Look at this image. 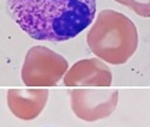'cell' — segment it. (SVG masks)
I'll return each mask as SVG.
<instances>
[{
    "label": "cell",
    "instance_id": "3",
    "mask_svg": "<svg viewBox=\"0 0 150 127\" xmlns=\"http://www.w3.org/2000/svg\"><path fill=\"white\" fill-rule=\"evenodd\" d=\"M69 68L67 60L45 46L31 47L22 66V80L27 86H55Z\"/></svg>",
    "mask_w": 150,
    "mask_h": 127
},
{
    "label": "cell",
    "instance_id": "5",
    "mask_svg": "<svg viewBox=\"0 0 150 127\" xmlns=\"http://www.w3.org/2000/svg\"><path fill=\"white\" fill-rule=\"evenodd\" d=\"M62 78L66 86H110L113 82L110 68L97 58L77 61Z\"/></svg>",
    "mask_w": 150,
    "mask_h": 127
},
{
    "label": "cell",
    "instance_id": "4",
    "mask_svg": "<svg viewBox=\"0 0 150 127\" xmlns=\"http://www.w3.org/2000/svg\"><path fill=\"white\" fill-rule=\"evenodd\" d=\"M71 109L83 121H97L109 116L117 108V89H73L70 91Z\"/></svg>",
    "mask_w": 150,
    "mask_h": 127
},
{
    "label": "cell",
    "instance_id": "7",
    "mask_svg": "<svg viewBox=\"0 0 150 127\" xmlns=\"http://www.w3.org/2000/svg\"><path fill=\"white\" fill-rule=\"evenodd\" d=\"M114 1L129 7L141 17L148 18L150 16V0H114Z\"/></svg>",
    "mask_w": 150,
    "mask_h": 127
},
{
    "label": "cell",
    "instance_id": "2",
    "mask_svg": "<svg viewBox=\"0 0 150 127\" xmlns=\"http://www.w3.org/2000/svg\"><path fill=\"white\" fill-rule=\"evenodd\" d=\"M86 43L100 60L121 65L137 50L138 31L127 16L114 10H102L86 35Z\"/></svg>",
    "mask_w": 150,
    "mask_h": 127
},
{
    "label": "cell",
    "instance_id": "6",
    "mask_svg": "<svg viewBox=\"0 0 150 127\" xmlns=\"http://www.w3.org/2000/svg\"><path fill=\"white\" fill-rule=\"evenodd\" d=\"M47 89H10L7 107L21 120H34L42 113L48 101Z\"/></svg>",
    "mask_w": 150,
    "mask_h": 127
},
{
    "label": "cell",
    "instance_id": "1",
    "mask_svg": "<svg viewBox=\"0 0 150 127\" xmlns=\"http://www.w3.org/2000/svg\"><path fill=\"white\" fill-rule=\"evenodd\" d=\"M7 10L31 39L64 42L94 22L96 0H7Z\"/></svg>",
    "mask_w": 150,
    "mask_h": 127
}]
</instances>
